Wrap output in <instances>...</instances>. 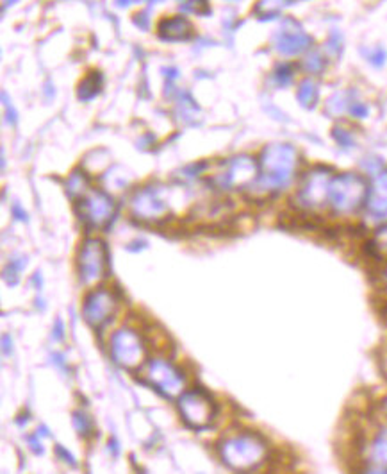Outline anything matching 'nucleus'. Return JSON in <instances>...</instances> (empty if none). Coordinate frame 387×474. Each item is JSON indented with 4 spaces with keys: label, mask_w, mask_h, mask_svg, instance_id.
Here are the masks:
<instances>
[{
    "label": "nucleus",
    "mask_w": 387,
    "mask_h": 474,
    "mask_svg": "<svg viewBox=\"0 0 387 474\" xmlns=\"http://www.w3.org/2000/svg\"><path fill=\"white\" fill-rule=\"evenodd\" d=\"M115 213V204L111 197L99 190H90L86 196L81 197L79 204V216L90 228H104L111 221Z\"/></svg>",
    "instance_id": "0eeeda50"
},
{
    "label": "nucleus",
    "mask_w": 387,
    "mask_h": 474,
    "mask_svg": "<svg viewBox=\"0 0 387 474\" xmlns=\"http://www.w3.org/2000/svg\"><path fill=\"white\" fill-rule=\"evenodd\" d=\"M220 451L223 462L229 464L232 469L248 471L263 460L264 445L252 433H238L234 437L225 439L220 445Z\"/></svg>",
    "instance_id": "f257e3e1"
},
{
    "label": "nucleus",
    "mask_w": 387,
    "mask_h": 474,
    "mask_svg": "<svg viewBox=\"0 0 387 474\" xmlns=\"http://www.w3.org/2000/svg\"><path fill=\"white\" fill-rule=\"evenodd\" d=\"M108 271V249L104 242L90 238L79 251V276L83 283H97Z\"/></svg>",
    "instance_id": "20e7f679"
},
{
    "label": "nucleus",
    "mask_w": 387,
    "mask_h": 474,
    "mask_svg": "<svg viewBox=\"0 0 387 474\" xmlns=\"http://www.w3.org/2000/svg\"><path fill=\"white\" fill-rule=\"evenodd\" d=\"M298 99H300V102L304 106H314L316 104V99H318V88L316 84L313 83V81H304V83L300 84V92H298Z\"/></svg>",
    "instance_id": "dca6fc26"
},
{
    "label": "nucleus",
    "mask_w": 387,
    "mask_h": 474,
    "mask_svg": "<svg viewBox=\"0 0 387 474\" xmlns=\"http://www.w3.org/2000/svg\"><path fill=\"white\" fill-rule=\"evenodd\" d=\"M179 410L182 419L191 428H206L211 425V420L216 416V404L211 400V395L204 390H190L179 397Z\"/></svg>",
    "instance_id": "7ed1b4c3"
},
{
    "label": "nucleus",
    "mask_w": 387,
    "mask_h": 474,
    "mask_svg": "<svg viewBox=\"0 0 387 474\" xmlns=\"http://www.w3.org/2000/svg\"><path fill=\"white\" fill-rule=\"evenodd\" d=\"M371 206L379 210H387V174H382L373 188V197H371Z\"/></svg>",
    "instance_id": "4468645a"
},
{
    "label": "nucleus",
    "mask_w": 387,
    "mask_h": 474,
    "mask_svg": "<svg viewBox=\"0 0 387 474\" xmlns=\"http://www.w3.org/2000/svg\"><path fill=\"white\" fill-rule=\"evenodd\" d=\"M311 45V38L304 33L300 25L293 20L286 22L275 34V47L280 54L297 56L302 54Z\"/></svg>",
    "instance_id": "f8f14e48"
},
{
    "label": "nucleus",
    "mask_w": 387,
    "mask_h": 474,
    "mask_svg": "<svg viewBox=\"0 0 387 474\" xmlns=\"http://www.w3.org/2000/svg\"><path fill=\"white\" fill-rule=\"evenodd\" d=\"M111 354L115 362L125 369H136L147 358L145 344L132 329H120L113 335Z\"/></svg>",
    "instance_id": "423d86ee"
},
{
    "label": "nucleus",
    "mask_w": 387,
    "mask_h": 474,
    "mask_svg": "<svg viewBox=\"0 0 387 474\" xmlns=\"http://www.w3.org/2000/svg\"><path fill=\"white\" fill-rule=\"evenodd\" d=\"M256 174V163L247 156H239V158L223 163V171L215 175V181L222 188H236L250 183Z\"/></svg>",
    "instance_id": "9d476101"
},
{
    "label": "nucleus",
    "mask_w": 387,
    "mask_h": 474,
    "mask_svg": "<svg viewBox=\"0 0 387 474\" xmlns=\"http://www.w3.org/2000/svg\"><path fill=\"white\" fill-rule=\"evenodd\" d=\"M159 34L163 40H168V42H182V40L193 36V27L184 17H172L161 22Z\"/></svg>",
    "instance_id": "ddd939ff"
},
{
    "label": "nucleus",
    "mask_w": 387,
    "mask_h": 474,
    "mask_svg": "<svg viewBox=\"0 0 387 474\" xmlns=\"http://www.w3.org/2000/svg\"><path fill=\"white\" fill-rule=\"evenodd\" d=\"M329 191L336 208L354 210L363 200L364 193H366V187H364L363 179L357 177V175L345 174L339 175L334 183H330Z\"/></svg>",
    "instance_id": "1a4fd4ad"
},
{
    "label": "nucleus",
    "mask_w": 387,
    "mask_h": 474,
    "mask_svg": "<svg viewBox=\"0 0 387 474\" xmlns=\"http://www.w3.org/2000/svg\"><path fill=\"white\" fill-rule=\"evenodd\" d=\"M74 425L77 428V432L83 435V437H88L93 433V422H91L90 417L86 413H75L74 416Z\"/></svg>",
    "instance_id": "f3484780"
},
{
    "label": "nucleus",
    "mask_w": 387,
    "mask_h": 474,
    "mask_svg": "<svg viewBox=\"0 0 387 474\" xmlns=\"http://www.w3.org/2000/svg\"><path fill=\"white\" fill-rule=\"evenodd\" d=\"M145 376H147L150 385H154V388L161 390L168 397H175L184 388V378H182L181 372L161 358H156L149 363V367L145 370Z\"/></svg>",
    "instance_id": "6e6552de"
},
{
    "label": "nucleus",
    "mask_w": 387,
    "mask_h": 474,
    "mask_svg": "<svg viewBox=\"0 0 387 474\" xmlns=\"http://www.w3.org/2000/svg\"><path fill=\"white\" fill-rule=\"evenodd\" d=\"M297 165V152L289 145H270L263 155V179L261 184L268 190H279L293 175Z\"/></svg>",
    "instance_id": "f03ea898"
},
{
    "label": "nucleus",
    "mask_w": 387,
    "mask_h": 474,
    "mask_svg": "<svg viewBox=\"0 0 387 474\" xmlns=\"http://www.w3.org/2000/svg\"><path fill=\"white\" fill-rule=\"evenodd\" d=\"M116 308V299L109 290H100L91 292L90 296L86 297V303H84V319L88 320V324L93 326V328H99L102 326L109 317L113 315Z\"/></svg>",
    "instance_id": "9b49d317"
},
{
    "label": "nucleus",
    "mask_w": 387,
    "mask_h": 474,
    "mask_svg": "<svg viewBox=\"0 0 387 474\" xmlns=\"http://www.w3.org/2000/svg\"><path fill=\"white\" fill-rule=\"evenodd\" d=\"M168 191L159 187H149L140 190L131 203L132 215L147 222H157L168 213Z\"/></svg>",
    "instance_id": "39448f33"
},
{
    "label": "nucleus",
    "mask_w": 387,
    "mask_h": 474,
    "mask_svg": "<svg viewBox=\"0 0 387 474\" xmlns=\"http://www.w3.org/2000/svg\"><path fill=\"white\" fill-rule=\"evenodd\" d=\"M99 86H100V77L97 74L88 75L86 79L81 83V88H79V97L83 100H90L91 97H95L99 93Z\"/></svg>",
    "instance_id": "2eb2a0df"
}]
</instances>
